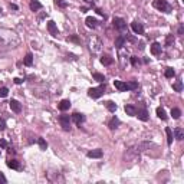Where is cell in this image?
<instances>
[{"label": "cell", "mask_w": 184, "mask_h": 184, "mask_svg": "<svg viewBox=\"0 0 184 184\" xmlns=\"http://www.w3.org/2000/svg\"><path fill=\"white\" fill-rule=\"evenodd\" d=\"M19 43H20V39L16 32L6 29V27H0V46L16 48V46H19Z\"/></svg>", "instance_id": "cell-1"}, {"label": "cell", "mask_w": 184, "mask_h": 184, "mask_svg": "<svg viewBox=\"0 0 184 184\" xmlns=\"http://www.w3.org/2000/svg\"><path fill=\"white\" fill-rule=\"evenodd\" d=\"M150 147H151V143L143 141V143H138V144H135L134 147H131V148H130V153H132V155H137V154L144 153V151L148 150Z\"/></svg>", "instance_id": "cell-2"}, {"label": "cell", "mask_w": 184, "mask_h": 184, "mask_svg": "<svg viewBox=\"0 0 184 184\" xmlns=\"http://www.w3.org/2000/svg\"><path fill=\"white\" fill-rule=\"evenodd\" d=\"M89 49L92 50V53H99L102 49V40L96 36H92L89 39Z\"/></svg>", "instance_id": "cell-3"}, {"label": "cell", "mask_w": 184, "mask_h": 184, "mask_svg": "<svg viewBox=\"0 0 184 184\" xmlns=\"http://www.w3.org/2000/svg\"><path fill=\"white\" fill-rule=\"evenodd\" d=\"M154 7L155 9H158V10H161V12H166V13H170L171 12V7H170V4L167 3V0H154Z\"/></svg>", "instance_id": "cell-4"}, {"label": "cell", "mask_w": 184, "mask_h": 184, "mask_svg": "<svg viewBox=\"0 0 184 184\" xmlns=\"http://www.w3.org/2000/svg\"><path fill=\"white\" fill-rule=\"evenodd\" d=\"M104 91H105V85L98 86V88H91V89L88 91V95H89L91 98H99V96L104 94Z\"/></svg>", "instance_id": "cell-5"}, {"label": "cell", "mask_w": 184, "mask_h": 184, "mask_svg": "<svg viewBox=\"0 0 184 184\" xmlns=\"http://www.w3.org/2000/svg\"><path fill=\"white\" fill-rule=\"evenodd\" d=\"M59 122H60L63 130H66V131L71 130V118H69V115H60L59 117Z\"/></svg>", "instance_id": "cell-6"}, {"label": "cell", "mask_w": 184, "mask_h": 184, "mask_svg": "<svg viewBox=\"0 0 184 184\" xmlns=\"http://www.w3.org/2000/svg\"><path fill=\"white\" fill-rule=\"evenodd\" d=\"M114 26H115L118 30H125L127 23H125L124 19H121V17H115V19H114Z\"/></svg>", "instance_id": "cell-7"}, {"label": "cell", "mask_w": 184, "mask_h": 184, "mask_svg": "<svg viewBox=\"0 0 184 184\" xmlns=\"http://www.w3.org/2000/svg\"><path fill=\"white\" fill-rule=\"evenodd\" d=\"M48 30H49V33H50L52 36H58V35H59L58 27H56V24H55L53 20H49V22H48Z\"/></svg>", "instance_id": "cell-8"}, {"label": "cell", "mask_w": 184, "mask_h": 184, "mask_svg": "<svg viewBox=\"0 0 184 184\" xmlns=\"http://www.w3.org/2000/svg\"><path fill=\"white\" fill-rule=\"evenodd\" d=\"M131 27H132V30H134L137 35H143V33H144V26H143L141 23H138V22H132V23H131Z\"/></svg>", "instance_id": "cell-9"}, {"label": "cell", "mask_w": 184, "mask_h": 184, "mask_svg": "<svg viewBox=\"0 0 184 184\" xmlns=\"http://www.w3.org/2000/svg\"><path fill=\"white\" fill-rule=\"evenodd\" d=\"M161 52H163L161 45H160V43H157V42H154V43L151 45V53H153V55H155V56H158V55H161Z\"/></svg>", "instance_id": "cell-10"}, {"label": "cell", "mask_w": 184, "mask_h": 184, "mask_svg": "<svg viewBox=\"0 0 184 184\" xmlns=\"http://www.w3.org/2000/svg\"><path fill=\"white\" fill-rule=\"evenodd\" d=\"M10 108H12V111L16 112V114H19V112L22 111V105H20L16 99H12V101H10Z\"/></svg>", "instance_id": "cell-11"}, {"label": "cell", "mask_w": 184, "mask_h": 184, "mask_svg": "<svg viewBox=\"0 0 184 184\" xmlns=\"http://www.w3.org/2000/svg\"><path fill=\"white\" fill-rule=\"evenodd\" d=\"M85 23H86L88 27H92V29H95V27L98 26V20H96L95 17H91V16L85 19Z\"/></svg>", "instance_id": "cell-12"}, {"label": "cell", "mask_w": 184, "mask_h": 184, "mask_svg": "<svg viewBox=\"0 0 184 184\" xmlns=\"http://www.w3.org/2000/svg\"><path fill=\"white\" fill-rule=\"evenodd\" d=\"M114 86H115L118 91H121V92L127 91V84L122 82V81H114Z\"/></svg>", "instance_id": "cell-13"}, {"label": "cell", "mask_w": 184, "mask_h": 184, "mask_svg": "<svg viewBox=\"0 0 184 184\" xmlns=\"http://www.w3.org/2000/svg\"><path fill=\"white\" fill-rule=\"evenodd\" d=\"M135 115H137L141 121H147V119H148V112H147L145 109H138V111L135 112Z\"/></svg>", "instance_id": "cell-14"}, {"label": "cell", "mask_w": 184, "mask_h": 184, "mask_svg": "<svg viewBox=\"0 0 184 184\" xmlns=\"http://www.w3.org/2000/svg\"><path fill=\"white\" fill-rule=\"evenodd\" d=\"M88 157L89 158H101L102 157V150H92L88 153Z\"/></svg>", "instance_id": "cell-15"}, {"label": "cell", "mask_w": 184, "mask_h": 184, "mask_svg": "<svg viewBox=\"0 0 184 184\" xmlns=\"http://www.w3.org/2000/svg\"><path fill=\"white\" fill-rule=\"evenodd\" d=\"M69 108H71V101H69V99L60 101V104H59V109H60V111H66V109H69Z\"/></svg>", "instance_id": "cell-16"}, {"label": "cell", "mask_w": 184, "mask_h": 184, "mask_svg": "<svg viewBox=\"0 0 184 184\" xmlns=\"http://www.w3.org/2000/svg\"><path fill=\"white\" fill-rule=\"evenodd\" d=\"M125 112H127V115H131V117H135V112H137V109H135V107H132V105H125Z\"/></svg>", "instance_id": "cell-17"}, {"label": "cell", "mask_w": 184, "mask_h": 184, "mask_svg": "<svg viewBox=\"0 0 184 184\" xmlns=\"http://www.w3.org/2000/svg\"><path fill=\"white\" fill-rule=\"evenodd\" d=\"M101 63H102V65H105V66H108V65H111V63H112V58H111L109 55H104V56L101 58Z\"/></svg>", "instance_id": "cell-18"}, {"label": "cell", "mask_w": 184, "mask_h": 184, "mask_svg": "<svg viewBox=\"0 0 184 184\" xmlns=\"http://www.w3.org/2000/svg\"><path fill=\"white\" fill-rule=\"evenodd\" d=\"M72 119H73L76 124H81V122H84V119H85V118H84V115H82V114H78V112H75V114L72 115Z\"/></svg>", "instance_id": "cell-19"}, {"label": "cell", "mask_w": 184, "mask_h": 184, "mask_svg": "<svg viewBox=\"0 0 184 184\" xmlns=\"http://www.w3.org/2000/svg\"><path fill=\"white\" fill-rule=\"evenodd\" d=\"M118 125H119V119H118L117 117H114V118H112V119L109 121V124H108V127H109L111 130H115V128H117Z\"/></svg>", "instance_id": "cell-20"}, {"label": "cell", "mask_w": 184, "mask_h": 184, "mask_svg": "<svg viewBox=\"0 0 184 184\" xmlns=\"http://www.w3.org/2000/svg\"><path fill=\"white\" fill-rule=\"evenodd\" d=\"M7 167H10V168H13V170H19V168H20V164H19L16 160H9V161H7Z\"/></svg>", "instance_id": "cell-21"}, {"label": "cell", "mask_w": 184, "mask_h": 184, "mask_svg": "<svg viewBox=\"0 0 184 184\" xmlns=\"http://www.w3.org/2000/svg\"><path fill=\"white\" fill-rule=\"evenodd\" d=\"M30 9H32L33 12H37V10H40V9H42V4H40L37 0H33V1L30 3Z\"/></svg>", "instance_id": "cell-22"}, {"label": "cell", "mask_w": 184, "mask_h": 184, "mask_svg": "<svg viewBox=\"0 0 184 184\" xmlns=\"http://www.w3.org/2000/svg\"><path fill=\"white\" fill-rule=\"evenodd\" d=\"M23 63H24L26 66H32V63H33V56H32V53H27V55L24 56Z\"/></svg>", "instance_id": "cell-23"}, {"label": "cell", "mask_w": 184, "mask_h": 184, "mask_svg": "<svg viewBox=\"0 0 184 184\" xmlns=\"http://www.w3.org/2000/svg\"><path fill=\"white\" fill-rule=\"evenodd\" d=\"M157 117H158V118H161V119H167V114H166L164 108H161V107H158V108H157Z\"/></svg>", "instance_id": "cell-24"}, {"label": "cell", "mask_w": 184, "mask_h": 184, "mask_svg": "<svg viewBox=\"0 0 184 184\" xmlns=\"http://www.w3.org/2000/svg\"><path fill=\"white\" fill-rule=\"evenodd\" d=\"M166 134H167V143H168V145H171L173 144V131L170 128H166Z\"/></svg>", "instance_id": "cell-25"}, {"label": "cell", "mask_w": 184, "mask_h": 184, "mask_svg": "<svg viewBox=\"0 0 184 184\" xmlns=\"http://www.w3.org/2000/svg\"><path fill=\"white\" fill-rule=\"evenodd\" d=\"M105 105H107L108 111H111V112H115V111H117V104H114L112 101H108Z\"/></svg>", "instance_id": "cell-26"}, {"label": "cell", "mask_w": 184, "mask_h": 184, "mask_svg": "<svg viewBox=\"0 0 184 184\" xmlns=\"http://www.w3.org/2000/svg\"><path fill=\"white\" fill-rule=\"evenodd\" d=\"M124 42H125V39H124L122 36H119V37H117V39H115V46L119 49V48H122V46H124Z\"/></svg>", "instance_id": "cell-27"}, {"label": "cell", "mask_w": 184, "mask_h": 184, "mask_svg": "<svg viewBox=\"0 0 184 184\" xmlns=\"http://www.w3.org/2000/svg\"><path fill=\"white\" fill-rule=\"evenodd\" d=\"M174 134H176V138H177V140H183L184 138V132H183L181 128H176Z\"/></svg>", "instance_id": "cell-28"}, {"label": "cell", "mask_w": 184, "mask_h": 184, "mask_svg": "<svg viewBox=\"0 0 184 184\" xmlns=\"http://www.w3.org/2000/svg\"><path fill=\"white\" fill-rule=\"evenodd\" d=\"M171 115H173V118H174V119H177V118H180L181 111H180L179 108H173V109H171Z\"/></svg>", "instance_id": "cell-29"}, {"label": "cell", "mask_w": 184, "mask_h": 184, "mask_svg": "<svg viewBox=\"0 0 184 184\" xmlns=\"http://www.w3.org/2000/svg\"><path fill=\"white\" fill-rule=\"evenodd\" d=\"M174 75H176V72L173 68H166V78H173Z\"/></svg>", "instance_id": "cell-30"}, {"label": "cell", "mask_w": 184, "mask_h": 184, "mask_svg": "<svg viewBox=\"0 0 184 184\" xmlns=\"http://www.w3.org/2000/svg\"><path fill=\"white\" fill-rule=\"evenodd\" d=\"M137 88H138V84H137L135 81H131V82L127 84V91H130V89H137Z\"/></svg>", "instance_id": "cell-31"}, {"label": "cell", "mask_w": 184, "mask_h": 184, "mask_svg": "<svg viewBox=\"0 0 184 184\" xmlns=\"http://www.w3.org/2000/svg\"><path fill=\"white\" fill-rule=\"evenodd\" d=\"M37 144H39L40 150H46L48 148V144H46V141L43 138H37Z\"/></svg>", "instance_id": "cell-32"}, {"label": "cell", "mask_w": 184, "mask_h": 184, "mask_svg": "<svg viewBox=\"0 0 184 184\" xmlns=\"http://www.w3.org/2000/svg\"><path fill=\"white\" fill-rule=\"evenodd\" d=\"M92 76H94V79H95V81H98V82H104V81H105V76H104V75H101V73H96V72H95Z\"/></svg>", "instance_id": "cell-33"}, {"label": "cell", "mask_w": 184, "mask_h": 184, "mask_svg": "<svg viewBox=\"0 0 184 184\" xmlns=\"http://www.w3.org/2000/svg\"><path fill=\"white\" fill-rule=\"evenodd\" d=\"M173 89L174 91H177V92H181V89H183V84L179 81V82H176L174 85H173Z\"/></svg>", "instance_id": "cell-34"}, {"label": "cell", "mask_w": 184, "mask_h": 184, "mask_svg": "<svg viewBox=\"0 0 184 184\" xmlns=\"http://www.w3.org/2000/svg\"><path fill=\"white\" fill-rule=\"evenodd\" d=\"M7 94H9V89L4 88V86H1V88H0V98H6Z\"/></svg>", "instance_id": "cell-35"}, {"label": "cell", "mask_w": 184, "mask_h": 184, "mask_svg": "<svg viewBox=\"0 0 184 184\" xmlns=\"http://www.w3.org/2000/svg\"><path fill=\"white\" fill-rule=\"evenodd\" d=\"M55 4L59 6V7H66V6H68V3H66L65 0H55Z\"/></svg>", "instance_id": "cell-36"}, {"label": "cell", "mask_w": 184, "mask_h": 184, "mask_svg": "<svg viewBox=\"0 0 184 184\" xmlns=\"http://www.w3.org/2000/svg\"><path fill=\"white\" fill-rule=\"evenodd\" d=\"M173 42H174V36H173V35H168V36H167V39H166V45H167V46H170Z\"/></svg>", "instance_id": "cell-37"}, {"label": "cell", "mask_w": 184, "mask_h": 184, "mask_svg": "<svg viewBox=\"0 0 184 184\" xmlns=\"http://www.w3.org/2000/svg\"><path fill=\"white\" fill-rule=\"evenodd\" d=\"M6 128V121L3 118H0V130H4Z\"/></svg>", "instance_id": "cell-38"}, {"label": "cell", "mask_w": 184, "mask_h": 184, "mask_svg": "<svg viewBox=\"0 0 184 184\" xmlns=\"http://www.w3.org/2000/svg\"><path fill=\"white\" fill-rule=\"evenodd\" d=\"M131 62H132V65H134V66H137V65H138V59H137L135 56H132V58H131Z\"/></svg>", "instance_id": "cell-39"}, {"label": "cell", "mask_w": 184, "mask_h": 184, "mask_svg": "<svg viewBox=\"0 0 184 184\" xmlns=\"http://www.w3.org/2000/svg\"><path fill=\"white\" fill-rule=\"evenodd\" d=\"M0 147H3V148H6V147H7V143H6L4 140H1V138H0Z\"/></svg>", "instance_id": "cell-40"}, {"label": "cell", "mask_w": 184, "mask_h": 184, "mask_svg": "<svg viewBox=\"0 0 184 184\" xmlns=\"http://www.w3.org/2000/svg\"><path fill=\"white\" fill-rule=\"evenodd\" d=\"M0 183H6V179H4V176L0 173Z\"/></svg>", "instance_id": "cell-41"}, {"label": "cell", "mask_w": 184, "mask_h": 184, "mask_svg": "<svg viewBox=\"0 0 184 184\" xmlns=\"http://www.w3.org/2000/svg\"><path fill=\"white\" fill-rule=\"evenodd\" d=\"M13 81H14V84H17V85H19V84H22V79H19V78H14Z\"/></svg>", "instance_id": "cell-42"}, {"label": "cell", "mask_w": 184, "mask_h": 184, "mask_svg": "<svg viewBox=\"0 0 184 184\" xmlns=\"http://www.w3.org/2000/svg\"><path fill=\"white\" fill-rule=\"evenodd\" d=\"M68 40H72V42H78V39H76L75 36H72V37H68Z\"/></svg>", "instance_id": "cell-43"}, {"label": "cell", "mask_w": 184, "mask_h": 184, "mask_svg": "<svg viewBox=\"0 0 184 184\" xmlns=\"http://www.w3.org/2000/svg\"><path fill=\"white\" fill-rule=\"evenodd\" d=\"M183 32H184L183 26H180V27H179V33H180V35H183Z\"/></svg>", "instance_id": "cell-44"}, {"label": "cell", "mask_w": 184, "mask_h": 184, "mask_svg": "<svg viewBox=\"0 0 184 184\" xmlns=\"http://www.w3.org/2000/svg\"><path fill=\"white\" fill-rule=\"evenodd\" d=\"M0 12H1V9H0Z\"/></svg>", "instance_id": "cell-45"}]
</instances>
